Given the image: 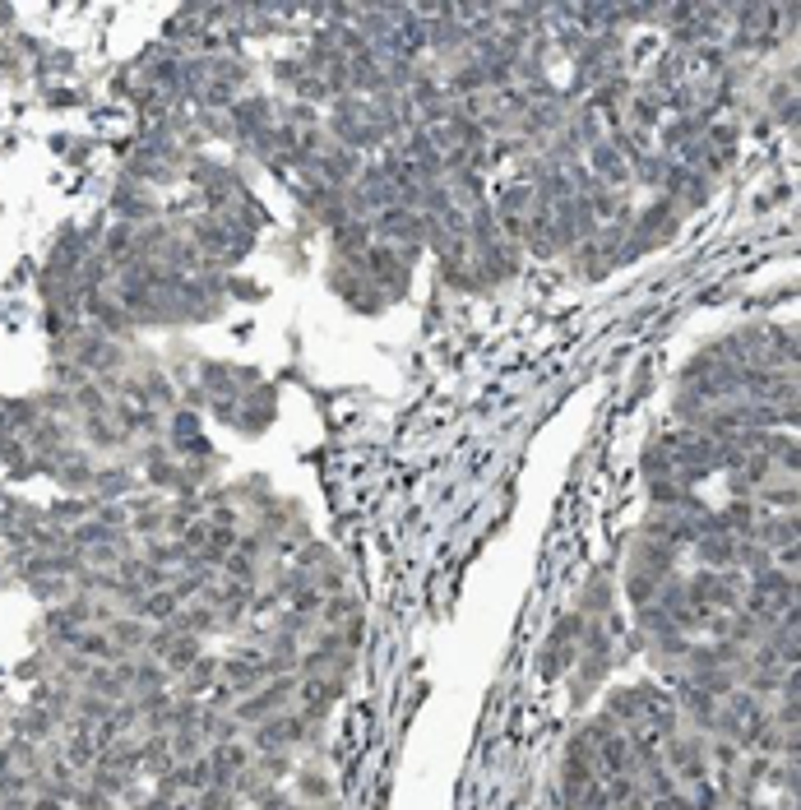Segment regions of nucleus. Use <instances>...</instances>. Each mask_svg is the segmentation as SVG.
I'll return each mask as SVG.
<instances>
[{
    "mask_svg": "<svg viewBox=\"0 0 801 810\" xmlns=\"http://www.w3.org/2000/svg\"><path fill=\"white\" fill-rule=\"evenodd\" d=\"M297 699H302V718H306V722H320V718L343 699V681H334V677H306V681L297 686Z\"/></svg>",
    "mask_w": 801,
    "mask_h": 810,
    "instance_id": "f257e3e1",
    "label": "nucleus"
},
{
    "mask_svg": "<svg viewBox=\"0 0 801 810\" xmlns=\"http://www.w3.org/2000/svg\"><path fill=\"white\" fill-rule=\"evenodd\" d=\"M695 556L704 570H737V538L727 533H700L695 538Z\"/></svg>",
    "mask_w": 801,
    "mask_h": 810,
    "instance_id": "f03ea898",
    "label": "nucleus"
},
{
    "mask_svg": "<svg viewBox=\"0 0 801 810\" xmlns=\"http://www.w3.org/2000/svg\"><path fill=\"white\" fill-rule=\"evenodd\" d=\"M102 630L112 634V644H116L121 657L134 653V648H144V639H149V630L139 625V616H112V625H102Z\"/></svg>",
    "mask_w": 801,
    "mask_h": 810,
    "instance_id": "7ed1b4c3",
    "label": "nucleus"
},
{
    "mask_svg": "<svg viewBox=\"0 0 801 810\" xmlns=\"http://www.w3.org/2000/svg\"><path fill=\"white\" fill-rule=\"evenodd\" d=\"M181 677H186V695L195 699L199 690H213V686H218V677H223V662H218V657H204V653H199V657L190 662V667H186Z\"/></svg>",
    "mask_w": 801,
    "mask_h": 810,
    "instance_id": "20e7f679",
    "label": "nucleus"
},
{
    "mask_svg": "<svg viewBox=\"0 0 801 810\" xmlns=\"http://www.w3.org/2000/svg\"><path fill=\"white\" fill-rule=\"evenodd\" d=\"M681 709H686V718H690L700 731H709V727H713V713H718V699H713L709 690H700V686H686V690H681Z\"/></svg>",
    "mask_w": 801,
    "mask_h": 810,
    "instance_id": "39448f33",
    "label": "nucleus"
},
{
    "mask_svg": "<svg viewBox=\"0 0 801 810\" xmlns=\"http://www.w3.org/2000/svg\"><path fill=\"white\" fill-rule=\"evenodd\" d=\"M589 163H593V172H598L603 181H612V186L630 176V167L621 163V149H612V144H603V139L589 149Z\"/></svg>",
    "mask_w": 801,
    "mask_h": 810,
    "instance_id": "423d86ee",
    "label": "nucleus"
},
{
    "mask_svg": "<svg viewBox=\"0 0 801 810\" xmlns=\"http://www.w3.org/2000/svg\"><path fill=\"white\" fill-rule=\"evenodd\" d=\"M612 607V588H607V574H593L579 593V616H607Z\"/></svg>",
    "mask_w": 801,
    "mask_h": 810,
    "instance_id": "0eeeda50",
    "label": "nucleus"
},
{
    "mask_svg": "<svg viewBox=\"0 0 801 810\" xmlns=\"http://www.w3.org/2000/svg\"><path fill=\"white\" fill-rule=\"evenodd\" d=\"M658 588H663V579L648 574V570H630V579H625V593H630L635 607H653L658 602Z\"/></svg>",
    "mask_w": 801,
    "mask_h": 810,
    "instance_id": "6e6552de",
    "label": "nucleus"
},
{
    "mask_svg": "<svg viewBox=\"0 0 801 810\" xmlns=\"http://www.w3.org/2000/svg\"><path fill=\"white\" fill-rule=\"evenodd\" d=\"M195 657H199V639H195V634H176V639H172V648L163 653V662H167V672H176V677H181V672L190 667V662H195Z\"/></svg>",
    "mask_w": 801,
    "mask_h": 810,
    "instance_id": "1a4fd4ad",
    "label": "nucleus"
},
{
    "mask_svg": "<svg viewBox=\"0 0 801 810\" xmlns=\"http://www.w3.org/2000/svg\"><path fill=\"white\" fill-rule=\"evenodd\" d=\"M176 612H181V602H176L172 588H154V593H144V616H149V621H172Z\"/></svg>",
    "mask_w": 801,
    "mask_h": 810,
    "instance_id": "9d476101",
    "label": "nucleus"
},
{
    "mask_svg": "<svg viewBox=\"0 0 801 810\" xmlns=\"http://www.w3.org/2000/svg\"><path fill=\"white\" fill-rule=\"evenodd\" d=\"M163 686H167V667H158V662H134V686L130 690H139V699L158 695Z\"/></svg>",
    "mask_w": 801,
    "mask_h": 810,
    "instance_id": "9b49d317",
    "label": "nucleus"
},
{
    "mask_svg": "<svg viewBox=\"0 0 801 810\" xmlns=\"http://www.w3.org/2000/svg\"><path fill=\"white\" fill-rule=\"evenodd\" d=\"M302 796H306V801H325V796H329V778H325L320 769H306V773H302Z\"/></svg>",
    "mask_w": 801,
    "mask_h": 810,
    "instance_id": "f8f14e48",
    "label": "nucleus"
},
{
    "mask_svg": "<svg viewBox=\"0 0 801 810\" xmlns=\"http://www.w3.org/2000/svg\"><path fill=\"white\" fill-rule=\"evenodd\" d=\"M33 810H65V801H56V796H33Z\"/></svg>",
    "mask_w": 801,
    "mask_h": 810,
    "instance_id": "ddd939ff",
    "label": "nucleus"
}]
</instances>
